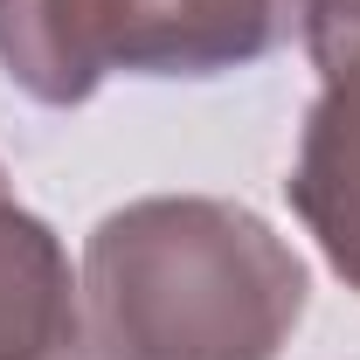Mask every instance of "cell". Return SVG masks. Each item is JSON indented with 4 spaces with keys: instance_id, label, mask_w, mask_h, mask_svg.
Here are the masks:
<instances>
[{
    "instance_id": "3957f363",
    "label": "cell",
    "mask_w": 360,
    "mask_h": 360,
    "mask_svg": "<svg viewBox=\"0 0 360 360\" xmlns=\"http://www.w3.org/2000/svg\"><path fill=\"white\" fill-rule=\"evenodd\" d=\"M0 360H104L56 229L0 174Z\"/></svg>"
},
{
    "instance_id": "277c9868",
    "label": "cell",
    "mask_w": 360,
    "mask_h": 360,
    "mask_svg": "<svg viewBox=\"0 0 360 360\" xmlns=\"http://www.w3.org/2000/svg\"><path fill=\"white\" fill-rule=\"evenodd\" d=\"M132 0H0V70L35 104H84L125 63Z\"/></svg>"
},
{
    "instance_id": "8992f818",
    "label": "cell",
    "mask_w": 360,
    "mask_h": 360,
    "mask_svg": "<svg viewBox=\"0 0 360 360\" xmlns=\"http://www.w3.org/2000/svg\"><path fill=\"white\" fill-rule=\"evenodd\" d=\"M305 49H312L319 77L360 56V0H312L305 14Z\"/></svg>"
},
{
    "instance_id": "5b68a950",
    "label": "cell",
    "mask_w": 360,
    "mask_h": 360,
    "mask_svg": "<svg viewBox=\"0 0 360 360\" xmlns=\"http://www.w3.org/2000/svg\"><path fill=\"white\" fill-rule=\"evenodd\" d=\"M284 194L298 222L312 229V243L326 250V264L360 291V56L326 70V90L305 111Z\"/></svg>"
},
{
    "instance_id": "6da1fadb",
    "label": "cell",
    "mask_w": 360,
    "mask_h": 360,
    "mask_svg": "<svg viewBox=\"0 0 360 360\" xmlns=\"http://www.w3.org/2000/svg\"><path fill=\"white\" fill-rule=\"evenodd\" d=\"M305 298V257L215 194L125 201L84 243V312L104 360H277Z\"/></svg>"
},
{
    "instance_id": "7a4b0ae2",
    "label": "cell",
    "mask_w": 360,
    "mask_h": 360,
    "mask_svg": "<svg viewBox=\"0 0 360 360\" xmlns=\"http://www.w3.org/2000/svg\"><path fill=\"white\" fill-rule=\"evenodd\" d=\"M312 0H132L125 63L139 77H222L250 70L305 28Z\"/></svg>"
}]
</instances>
